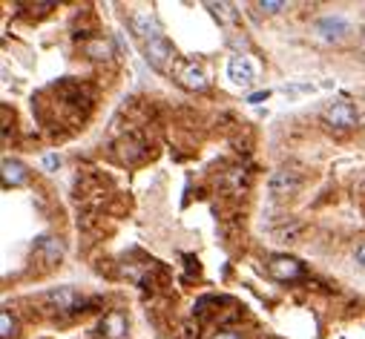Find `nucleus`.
Returning a JSON list of instances; mask_svg holds the SVG:
<instances>
[{"instance_id":"f257e3e1","label":"nucleus","mask_w":365,"mask_h":339,"mask_svg":"<svg viewBox=\"0 0 365 339\" xmlns=\"http://www.w3.org/2000/svg\"><path fill=\"white\" fill-rule=\"evenodd\" d=\"M322 118L328 121L331 127H337V130H354L357 127V109L351 101L340 98V101H331L322 112Z\"/></svg>"},{"instance_id":"f03ea898","label":"nucleus","mask_w":365,"mask_h":339,"mask_svg":"<svg viewBox=\"0 0 365 339\" xmlns=\"http://www.w3.org/2000/svg\"><path fill=\"white\" fill-rule=\"evenodd\" d=\"M314 32H317V38H319V41H328V44H333V41H343V38L348 35V20H345V18H340V15H328V18L317 20Z\"/></svg>"},{"instance_id":"7ed1b4c3","label":"nucleus","mask_w":365,"mask_h":339,"mask_svg":"<svg viewBox=\"0 0 365 339\" xmlns=\"http://www.w3.org/2000/svg\"><path fill=\"white\" fill-rule=\"evenodd\" d=\"M144 55H147V60H150V64H153L156 69L167 72V69H170V60H173V46H170V41L161 35V38H156V41H147V44H144Z\"/></svg>"},{"instance_id":"20e7f679","label":"nucleus","mask_w":365,"mask_h":339,"mask_svg":"<svg viewBox=\"0 0 365 339\" xmlns=\"http://www.w3.org/2000/svg\"><path fill=\"white\" fill-rule=\"evenodd\" d=\"M267 270H270L273 279H279V282H293V279H299V276L305 273L302 265L296 259H291V256H273Z\"/></svg>"},{"instance_id":"39448f33","label":"nucleus","mask_w":365,"mask_h":339,"mask_svg":"<svg viewBox=\"0 0 365 339\" xmlns=\"http://www.w3.org/2000/svg\"><path fill=\"white\" fill-rule=\"evenodd\" d=\"M130 26H133V32H135L144 44H147V41L161 38V26H159L156 15H150V12H135L133 20H130Z\"/></svg>"},{"instance_id":"423d86ee","label":"nucleus","mask_w":365,"mask_h":339,"mask_svg":"<svg viewBox=\"0 0 365 339\" xmlns=\"http://www.w3.org/2000/svg\"><path fill=\"white\" fill-rule=\"evenodd\" d=\"M227 78H230L233 84H239V86H248V84L256 81V67L251 64L248 58L236 55V58L227 60Z\"/></svg>"},{"instance_id":"0eeeda50","label":"nucleus","mask_w":365,"mask_h":339,"mask_svg":"<svg viewBox=\"0 0 365 339\" xmlns=\"http://www.w3.org/2000/svg\"><path fill=\"white\" fill-rule=\"evenodd\" d=\"M267 190H270V196H277V199L293 196V193L299 190V175H296V173H288V170L273 173L270 181H267Z\"/></svg>"},{"instance_id":"6e6552de","label":"nucleus","mask_w":365,"mask_h":339,"mask_svg":"<svg viewBox=\"0 0 365 339\" xmlns=\"http://www.w3.org/2000/svg\"><path fill=\"white\" fill-rule=\"evenodd\" d=\"M46 302L52 307H58V311H72V307L81 302V296H78L75 288H55V291L46 293Z\"/></svg>"},{"instance_id":"1a4fd4ad","label":"nucleus","mask_w":365,"mask_h":339,"mask_svg":"<svg viewBox=\"0 0 365 339\" xmlns=\"http://www.w3.org/2000/svg\"><path fill=\"white\" fill-rule=\"evenodd\" d=\"M101 333L107 339H124L127 336V319H124V314H118V311L107 314L104 322H101Z\"/></svg>"},{"instance_id":"9d476101","label":"nucleus","mask_w":365,"mask_h":339,"mask_svg":"<svg viewBox=\"0 0 365 339\" xmlns=\"http://www.w3.org/2000/svg\"><path fill=\"white\" fill-rule=\"evenodd\" d=\"M178 84L185 86V89H193V92H204L207 89V75L199 69V67H185L178 72Z\"/></svg>"},{"instance_id":"9b49d317","label":"nucleus","mask_w":365,"mask_h":339,"mask_svg":"<svg viewBox=\"0 0 365 339\" xmlns=\"http://www.w3.org/2000/svg\"><path fill=\"white\" fill-rule=\"evenodd\" d=\"M26 167L15 159H4V184L6 187H20V184H26Z\"/></svg>"},{"instance_id":"f8f14e48","label":"nucleus","mask_w":365,"mask_h":339,"mask_svg":"<svg viewBox=\"0 0 365 339\" xmlns=\"http://www.w3.org/2000/svg\"><path fill=\"white\" fill-rule=\"evenodd\" d=\"M84 52H86V58H93V60H104V58L112 55V49H109L107 41H93V44H86Z\"/></svg>"},{"instance_id":"ddd939ff","label":"nucleus","mask_w":365,"mask_h":339,"mask_svg":"<svg viewBox=\"0 0 365 339\" xmlns=\"http://www.w3.org/2000/svg\"><path fill=\"white\" fill-rule=\"evenodd\" d=\"M15 331H18V325H15L12 314H9V311H4V314H0V336H4V339H12V336H15Z\"/></svg>"},{"instance_id":"4468645a","label":"nucleus","mask_w":365,"mask_h":339,"mask_svg":"<svg viewBox=\"0 0 365 339\" xmlns=\"http://www.w3.org/2000/svg\"><path fill=\"white\" fill-rule=\"evenodd\" d=\"M210 9H216V18L227 20V23H233V20H236V15H233V9H230L227 4H210Z\"/></svg>"},{"instance_id":"2eb2a0df","label":"nucleus","mask_w":365,"mask_h":339,"mask_svg":"<svg viewBox=\"0 0 365 339\" xmlns=\"http://www.w3.org/2000/svg\"><path fill=\"white\" fill-rule=\"evenodd\" d=\"M259 9H262V12H267V15H277V12H282V9H285V4H279V0H262Z\"/></svg>"},{"instance_id":"dca6fc26","label":"nucleus","mask_w":365,"mask_h":339,"mask_svg":"<svg viewBox=\"0 0 365 339\" xmlns=\"http://www.w3.org/2000/svg\"><path fill=\"white\" fill-rule=\"evenodd\" d=\"M44 167H46V170H58V167H60V159H58V156H44Z\"/></svg>"},{"instance_id":"f3484780","label":"nucleus","mask_w":365,"mask_h":339,"mask_svg":"<svg viewBox=\"0 0 365 339\" xmlns=\"http://www.w3.org/2000/svg\"><path fill=\"white\" fill-rule=\"evenodd\" d=\"M213 339H241L236 331H219V333H213Z\"/></svg>"},{"instance_id":"a211bd4d","label":"nucleus","mask_w":365,"mask_h":339,"mask_svg":"<svg viewBox=\"0 0 365 339\" xmlns=\"http://www.w3.org/2000/svg\"><path fill=\"white\" fill-rule=\"evenodd\" d=\"M357 265H359V267H365V241L359 244V251H357Z\"/></svg>"},{"instance_id":"6ab92c4d","label":"nucleus","mask_w":365,"mask_h":339,"mask_svg":"<svg viewBox=\"0 0 365 339\" xmlns=\"http://www.w3.org/2000/svg\"><path fill=\"white\" fill-rule=\"evenodd\" d=\"M265 98H267V92H256V95H251L248 101H251V104H259V101H265Z\"/></svg>"},{"instance_id":"aec40b11","label":"nucleus","mask_w":365,"mask_h":339,"mask_svg":"<svg viewBox=\"0 0 365 339\" xmlns=\"http://www.w3.org/2000/svg\"><path fill=\"white\" fill-rule=\"evenodd\" d=\"M359 49H362V52H365V35H362V44H359Z\"/></svg>"}]
</instances>
